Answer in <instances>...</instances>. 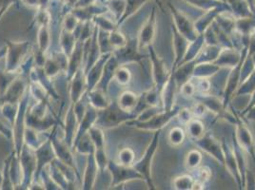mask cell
Returning <instances> with one entry per match:
<instances>
[{"label":"cell","instance_id":"6da1fadb","mask_svg":"<svg viewBox=\"0 0 255 190\" xmlns=\"http://www.w3.org/2000/svg\"><path fill=\"white\" fill-rule=\"evenodd\" d=\"M131 112L123 110L117 105V103H111V105L97 111V120L96 125L102 129H110L118 127L123 123H128L132 120Z\"/></svg>","mask_w":255,"mask_h":190},{"label":"cell","instance_id":"7a4b0ae2","mask_svg":"<svg viewBox=\"0 0 255 190\" xmlns=\"http://www.w3.org/2000/svg\"><path fill=\"white\" fill-rule=\"evenodd\" d=\"M7 52L5 55V70L9 72H19L31 49L28 41L14 42L7 41Z\"/></svg>","mask_w":255,"mask_h":190},{"label":"cell","instance_id":"3957f363","mask_svg":"<svg viewBox=\"0 0 255 190\" xmlns=\"http://www.w3.org/2000/svg\"><path fill=\"white\" fill-rule=\"evenodd\" d=\"M160 131L161 130L155 131L153 139L149 143V147L146 149L142 158L140 159L138 162H136L132 165V167L136 169L139 173L143 176L144 181L147 183L149 190L150 189L154 190L153 183H152V177H151V165H152V161H153L154 155H155L156 150L158 148Z\"/></svg>","mask_w":255,"mask_h":190},{"label":"cell","instance_id":"277c9868","mask_svg":"<svg viewBox=\"0 0 255 190\" xmlns=\"http://www.w3.org/2000/svg\"><path fill=\"white\" fill-rule=\"evenodd\" d=\"M180 108L177 106L172 107L169 110H163L161 112H156L152 116L149 117L144 121L130 120L128 124L133 125L134 127L141 130L148 131H158L165 127L173 117L177 116Z\"/></svg>","mask_w":255,"mask_h":190},{"label":"cell","instance_id":"5b68a950","mask_svg":"<svg viewBox=\"0 0 255 190\" xmlns=\"http://www.w3.org/2000/svg\"><path fill=\"white\" fill-rule=\"evenodd\" d=\"M107 169L110 170L112 175V188H117L119 185L132 180H144L143 176L132 166L128 167L115 161H109Z\"/></svg>","mask_w":255,"mask_h":190},{"label":"cell","instance_id":"8992f818","mask_svg":"<svg viewBox=\"0 0 255 190\" xmlns=\"http://www.w3.org/2000/svg\"><path fill=\"white\" fill-rule=\"evenodd\" d=\"M149 56H150V61H151V66H152V74H153V81H154V89L159 93V95L162 94V91L165 87L168 80L170 79V72L167 70V66L164 62L163 59H161L159 56L154 52L153 48L149 46Z\"/></svg>","mask_w":255,"mask_h":190},{"label":"cell","instance_id":"52a82bcc","mask_svg":"<svg viewBox=\"0 0 255 190\" xmlns=\"http://www.w3.org/2000/svg\"><path fill=\"white\" fill-rule=\"evenodd\" d=\"M170 8L173 17V24L176 27V29L191 42L195 41L201 34H199L196 31L194 25L186 15L182 14L180 11H177L174 7L170 5Z\"/></svg>","mask_w":255,"mask_h":190},{"label":"cell","instance_id":"ba28073f","mask_svg":"<svg viewBox=\"0 0 255 190\" xmlns=\"http://www.w3.org/2000/svg\"><path fill=\"white\" fill-rule=\"evenodd\" d=\"M156 35V17H155V9L152 10L147 21L144 23L140 29L137 37V48L139 51L149 48L151 46Z\"/></svg>","mask_w":255,"mask_h":190},{"label":"cell","instance_id":"9c48e42d","mask_svg":"<svg viewBox=\"0 0 255 190\" xmlns=\"http://www.w3.org/2000/svg\"><path fill=\"white\" fill-rule=\"evenodd\" d=\"M236 133L234 134L235 140L237 141L238 145L243 148L245 152L250 154L255 161V146L254 137L252 132L250 131L249 127L245 125L244 123L236 117Z\"/></svg>","mask_w":255,"mask_h":190},{"label":"cell","instance_id":"30bf717a","mask_svg":"<svg viewBox=\"0 0 255 190\" xmlns=\"http://www.w3.org/2000/svg\"><path fill=\"white\" fill-rule=\"evenodd\" d=\"M27 92V82L24 78H21L20 75L17 79H15V81L10 86V88L0 98V104H18Z\"/></svg>","mask_w":255,"mask_h":190},{"label":"cell","instance_id":"8fae6325","mask_svg":"<svg viewBox=\"0 0 255 190\" xmlns=\"http://www.w3.org/2000/svg\"><path fill=\"white\" fill-rule=\"evenodd\" d=\"M35 153V161H36V169L34 176H39L43 169L46 166L50 165L55 157V153L53 150V145L51 139L46 140L42 145L34 150Z\"/></svg>","mask_w":255,"mask_h":190},{"label":"cell","instance_id":"7c38bea8","mask_svg":"<svg viewBox=\"0 0 255 190\" xmlns=\"http://www.w3.org/2000/svg\"><path fill=\"white\" fill-rule=\"evenodd\" d=\"M112 53H107L101 55L96 63L94 64L87 72L85 73L86 81H87V87H88V92L94 90L98 83L100 82L103 72H104V67L106 64L108 59L112 55ZM87 92V93H88Z\"/></svg>","mask_w":255,"mask_h":190},{"label":"cell","instance_id":"4fadbf2b","mask_svg":"<svg viewBox=\"0 0 255 190\" xmlns=\"http://www.w3.org/2000/svg\"><path fill=\"white\" fill-rule=\"evenodd\" d=\"M194 141H195V144L202 150L224 165L225 158H224L223 147L220 142H218L213 136L206 135V134L202 138Z\"/></svg>","mask_w":255,"mask_h":190},{"label":"cell","instance_id":"5bb4252c","mask_svg":"<svg viewBox=\"0 0 255 190\" xmlns=\"http://www.w3.org/2000/svg\"><path fill=\"white\" fill-rule=\"evenodd\" d=\"M137 41L135 43L128 42L124 47L115 50L113 54L116 56L119 65H125L130 62H138L144 56L139 53Z\"/></svg>","mask_w":255,"mask_h":190},{"label":"cell","instance_id":"9a60e30c","mask_svg":"<svg viewBox=\"0 0 255 190\" xmlns=\"http://www.w3.org/2000/svg\"><path fill=\"white\" fill-rule=\"evenodd\" d=\"M88 92L86 75L83 68L79 69L71 79V89H70V97L72 103L75 104L78 102Z\"/></svg>","mask_w":255,"mask_h":190},{"label":"cell","instance_id":"2e32d148","mask_svg":"<svg viewBox=\"0 0 255 190\" xmlns=\"http://www.w3.org/2000/svg\"><path fill=\"white\" fill-rule=\"evenodd\" d=\"M51 142L53 145V150L55 153V157L58 159L60 162L64 163L65 165L73 168L75 169V162H74V157L71 152V147L65 142L61 141L58 138L56 137L54 130H53V135L51 136Z\"/></svg>","mask_w":255,"mask_h":190},{"label":"cell","instance_id":"e0dca14e","mask_svg":"<svg viewBox=\"0 0 255 190\" xmlns=\"http://www.w3.org/2000/svg\"><path fill=\"white\" fill-rule=\"evenodd\" d=\"M172 33H173V50H174V56H175L174 65H176L183 62L191 42L181 32H179V31L176 29V27L174 26V24L172 25Z\"/></svg>","mask_w":255,"mask_h":190},{"label":"cell","instance_id":"ac0fdd59","mask_svg":"<svg viewBox=\"0 0 255 190\" xmlns=\"http://www.w3.org/2000/svg\"><path fill=\"white\" fill-rule=\"evenodd\" d=\"M86 97L89 105L93 106L97 111L106 108L112 103L109 97L107 96L106 92L97 88L88 92Z\"/></svg>","mask_w":255,"mask_h":190},{"label":"cell","instance_id":"d6986e66","mask_svg":"<svg viewBox=\"0 0 255 190\" xmlns=\"http://www.w3.org/2000/svg\"><path fill=\"white\" fill-rule=\"evenodd\" d=\"M87 157H88V160H87V165H86L85 171H84L82 189L89 190L94 189V186L96 184V177H97L99 170H98V167L96 165L94 154L88 155Z\"/></svg>","mask_w":255,"mask_h":190},{"label":"cell","instance_id":"ffe728a7","mask_svg":"<svg viewBox=\"0 0 255 190\" xmlns=\"http://www.w3.org/2000/svg\"><path fill=\"white\" fill-rule=\"evenodd\" d=\"M117 103L119 107H121L123 110L128 112H132L138 105L139 96L133 92L126 91L118 97Z\"/></svg>","mask_w":255,"mask_h":190},{"label":"cell","instance_id":"44dd1931","mask_svg":"<svg viewBox=\"0 0 255 190\" xmlns=\"http://www.w3.org/2000/svg\"><path fill=\"white\" fill-rule=\"evenodd\" d=\"M240 54L235 52L233 49H225L221 51L218 57L213 61V63L218 66L219 68L222 66H232L235 67L237 64L240 63Z\"/></svg>","mask_w":255,"mask_h":190},{"label":"cell","instance_id":"7402d4cb","mask_svg":"<svg viewBox=\"0 0 255 190\" xmlns=\"http://www.w3.org/2000/svg\"><path fill=\"white\" fill-rule=\"evenodd\" d=\"M73 148H75V151L78 152L81 155H91L95 153V146L89 136L88 132L84 134L82 137L80 138L78 141L75 142V145L73 146Z\"/></svg>","mask_w":255,"mask_h":190},{"label":"cell","instance_id":"603a6c76","mask_svg":"<svg viewBox=\"0 0 255 190\" xmlns=\"http://www.w3.org/2000/svg\"><path fill=\"white\" fill-rule=\"evenodd\" d=\"M21 75L19 72H9V71H2L0 69V98L6 93V91L10 88L15 79H17Z\"/></svg>","mask_w":255,"mask_h":190},{"label":"cell","instance_id":"cb8c5ba5","mask_svg":"<svg viewBox=\"0 0 255 190\" xmlns=\"http://www.w3.org/2000/svg\"><path fill=\"white\" fill-rule=\"evenodd\" d=\"M60 43L62 47L64 54L69 58L72 53L75 50V45L77 43V38L73 32H68L64 31L60 35Z\"/></svg>","mask_w":255,"mask_h":190},{"label":"cell","instance_id":"d4e9b609","mask_svg":"<svg viewBox=\"0 0 255 190\" xmlns=\"http://www.w3.org/2000/svg\"><path fill=\"white\" fill-rule=\"evenodd\" d=\"M51 35L48 25H40L37 34V45L38 50L43 53H47L51 45Z\"/></svg>","mask_w":255,"mask_h":190},{"label":"cell","instance_id":"484cf974","mask_svg":"<svg viewBox=\"0 0 255 190\" xmlns=\"http://www.w3.org/2000/svg\"><path fill=\"white\" fill-rule=\"evenodd\" d=\"M187 132L193 140H198L205 135V126L200 120L193 118L187 124Z\"/></svg>","mask_w":255,"mask_h":190},{"label":"cell","instance_id":"4316f807","mask_svg":"<svg viewBox=\"0 0 255 190\" xmlns=\"http://www.w3.org/2000/svg\"><path fill=\"white\" fill-rule=\"evenodd\" d=\"M63 67V65H61V62L58 59L52 57V58L46 59V62L43 66V71L45 74L51 79L59 74Z\"/></svg>","mask_w":255,"mask_h":190},{"label":"cell","instance_id":"83f0119b","mask_svg":"<svg viewBox=\"0 0 255 190\" xmlns=\"http://www.w3.org/2000/svg\"><path fill=\"white\" fill-rule=\"evenodd\" d=\"M88 134L91 138L95 149L96 148H106L105 147V135L103 132V129L101 127L94 125L88 131Z\"/></svg>","mask_w":255,"mask_h":190},{"label":"cell","instance_id":"f1b7e54d","mask_svg":"<svg viewBox=\"0 0 255 190\" xmlns=\"http://www.w3.org/2000/svg\"><path fill=\"white\" fill-rule=\"evenodd\" d=\"M132 78V75L130 71L125 67L124 65H121L116 70V73L114 75V79H116L118 84L120 86H127L130 83Z\"/></svg>","mask_w":255,"mask_h":190},{"label":"cell","instance_id":"f546056e","mask_svg":"<svg viewBox=\"0 0 255 190\" xmlns=\"http://www.w3.org/2000/svg\"><path fill=\"white\" fill-rule=\"evenodd\" d=\"M195 180L190 175H182L173 181V189L177 190H193Z\"/></svg>","mask_w":255,"mask_h":190},{"label":"cell","instance_id":"4dcf8cb0","mask_svg":"<svg viewBox=\"0 0 255 190\" xmlns=\"http://www.w3.org/2000/svg\"><path fill=\"white\" fill-rule=\"evenodd\" d=\"M135 154L134 151L129 148H122L117 154V163L123 166L130 167L134 164Z\"/></svg>","mask_w":255,"mask_h":190},{"label":"cell","instance_id":"1f68e13d","mask_svg":"<svg viewBox=\"0 0 255 190\" xmlns=\"http://www.w3.org/2000/svg\"><path fill=\"white\" fill-rule=\"evenodd\" d=\"M186 139L185 131L179 127H173L168 135V141L171 147H179Z\"/></svg>","mask_w":255,"mask_h":190},{"label":"cell","instance_id":"d6a6232c","mask_svg":"<svg viewBox=\"0 0 255 190\" xmlns=\"http://www.w3.org/2000/svg\"><path fill=\"white\" fill-rule=\"evenodd\" d=\"M201 103L206 106L207 109H210L216 114H220L222 107H224V104L220 102L217 98L213 96H204L201 97Z\"/></svg>","mask_w":255,"mask_h":190},{"label":"cell","instance_id":"836d02e7","mask_svg":"<svg viewBox=\"0 0 255 190\" xmlns=\"http://www.w3.org/2000/svg\"><path fill=\"white\" fill-rule=\"evenodd\" d=\"M202 154L196 150L192 149L191 150L185 159V166L190 169H194L198 168L200 164L202 163Z\"/></svg>","mask_w":255,"mask_h":190},{"label":"cell","instance_id":"e575fe53","mask_svg":"<svg viewBox=\"0 0 255 190\" xmlns=\"http://www.w3.org/2000/svg\"><path fill=\"white\" fill-rule=\"evenodd\" d=\"M109 40L114 51L124 47L128 43L126 36L123 33L118 32L117 30H115L109 33Z\"/></svg>","mask_w":255,"mask_h":190},{"label":"cell","instance_id":"d590c367","mask_svg":"<svg viewBox=\"0 0 255 190\" xmlns=\"http://www.w3.org/2000/svg\"><path fill=\"white\" fill-rule=\"evenodd\" d=\"M94 156H95L96 165L98 167V170H99V172L102 173L105 169H107L108 164H109L106 148H96Z\"/></svg>","mask_w":255,"mask_h":190},{"label":"cell","instance_id":"8d00e7d4","mask_svg":"<svg viewBox=\"0 0 255 190\" xmlns=\"http://www.w3.org/2000/svg\"><path fill=\"white\" fill-rule=\"evenodd\" d=\"M94 21L96 23V27H98L99 30H102L104 32H112L115 30H117V26L113 22L101 15H96Z\"/></svg>","mask_w":255,"mask_h":190},{"label":"cell","instance_id":"74e56055","mask_svg":"<svg viewBox=\"0 0 255 190\" xmlns=\"http://www.w3.org/2000/svg\"><path fill=\"white\" fill-rule=\"evenodd\" d=\"M78 23H79V20L77 19V17L75 16L74 13L67 15L66 18L64 19V31L74 33L77 30Z\"/></svg>","mask_w":255,"mask_h":190},{"label":"cell","instance_id":"f35d334b","mask_svg":"<svg viewBox=\"0 0 255 190\" xmlns=\"http://www.w3.org/2000/svg\"><path fill=\"white\" fill-rule=\"evenodd\" d=\"M197 84L194 85L196 92H199L201 94H206L211 89V82L207 79V77H198Z\"/></svg>","mask_w":255,"mask_h":190},{"label":"cell","instance_id":"ab89813d","mask_svg":"<svg viewBox=\"0 0 255 190\" xmlns=\"http://www.w3.org/2000/svg\"><path fill=\"white\" fill-rule=\"evenodd\" d=\"M181 92H182V94L185 95V96L191 97V96H193V95H195L196 89H195V86L192 84L191 81H187V82H185L184 84L182 85V87H181Z\"/></svg>","mask_w":255,"mask_h":190},{"label":"cell","instance_id":"60d3db41","mask_svg":"<svg viewBox=\"0 0 255 190\" xmlns=\"http://www.w3.org/2000/svg\"><path fill=\"white\" fill-rule=\"evenodd\" d=\"M177 116H179V120L181 122H183L186 125L191 121V119L194 118L192 112H191V109H187V108L180 109Z\"/></svg>","mask_w":255,"mask_h":190},{"label":"cell","instance_id":"b9f144b4","mask_svg":"<svg viewBox=\"0 0 255 190\" xmlns=\"http://www.w3.org/2000/svg\"><path fill=\"white\" fill-rule=\"evenodd\" d=\"M206 110H207L206 106H204L201 102H199V103H197L193 106L192 109H191V112H192L193 116L199 118V117L203 116L205 114Z\"/></svg>","mask_w":255,"mask_h":190},{"label":"cell","instance_id":"7bdbcfd3","mask_svg":"<svg viewBox=\"0 0 255 190\" xmlns=\"http://www.w3.org/2000/svg\"><path fill=\"white\" fill-rule=\"evenodd\" d=\"M0 134L3 135L4 137L7 138V139H11L12 136V131H11L10 127H7L5 124H3L1 121H0Z\"/></svg>","mask_w":255,"mask_h":190},{"label":"cell","instance_id":"ee69618b","mask_svg":"<svg viewBox=\"0 0 255 190\" xmlns=\"http://www.w3.org/2000/svg\"><path fill=\"white\" fill-rule=\"evenodd\" d=\"M210 177H211V170L208 169V168H203L200 170L199 179L197 180V181H199V182H201V183L204 184L205 182H207L208 180L210 179Z\"/></svg>","mask_w":255,"mask_h":190},{"label":"cell","instance_id":"f6af8a7d","mask_svg":"<svg viewBox=\"0 0 255 190\" xmlns=\"http://www.w3.org/2000/svg\"><path fill=\"white\" fill-rule=\"evenodd\" d=\"M6 52H7V47H3V48L0 49V60H1L3 57H5Z\"/></svg>","mask_w":255,"mask_h":190},{"label":"cell","instance_id":"bcb514c9","mask_svg":"<svg viewBox=\"0 0 255 190\" xmlns=\"http://www.w3.org/2000/svg\"><path fill=\"white\" fill-rule=\"evenodd\" d=\"M253 107H254V109L251 110V112L248 115V118L251 119V120H255V105Z\"/></svg>","mask_w":255,"mask_h":190},{"label":"cell","instance_id":"7dc6e473","mask_svg":"<svg viewBox=\"0 0 255 190\" xmlns=\"http://www.w3.org/2000/svg\"><path fill=\"white\" fill-rule=\"evenodd\" d=\"M0 11H4V6H3L1 0H0Z\"/></svg>","mask_w":255,"mask_h":190}]
</instances>
